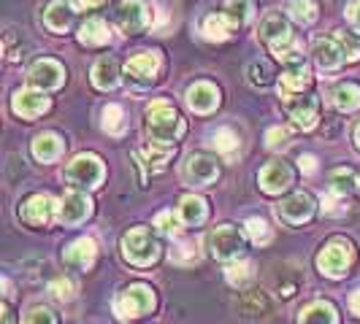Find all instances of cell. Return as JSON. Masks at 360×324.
<instances>
[{"label": "cell", "mask_w": 360, "mask_h": 324, "mask_svg": "<svg viewBox=\"0 0 360 324\" xmlns=\"http://www.w3.org/2000/svg\"><path fill=\"white\" fill-rule=\"evenodd\" d=\"M146 135L152 138V144L171 146L184 135V119L176 114V108L165 100H158L146 108Z\"/></svg>", "instance_id": "obj_1"}, {"label": "cell", "mask_w": 360, "mask_h": 324, "mask_svg": "<svg viewBox=\"0 0 360 324\" xmlns=\"http://www.w3.org/2000/svg\"><path fill=\"white\" fill-rule=\"evenodd\" d=\"M260 36H263V41L269 43L271 54H274L276 60L292 62V60L301 57L298 49H295V43H292V36H290L288 19L282 17V14H269V17L263 19V25H260Z\"/></svg>", "instance_id": "obj_2"}, {"label": "cell", "mask_w": 360, "mask_h": 324, "mask_svg": "<svg viewBox=\"0 0 360 324\" xmlns=\"http://www.w3.org/2000/svg\"><path fill=\"white\" fill-rule=\"evenodd\" d=\"M122 254H125V259L130 265L149 268L158 259L160 246H158V238L149 233L146 227H136V230L125 233V238H122Z\"/></svg>", "instance_id": "obj_3"}, {"label": "cell", "mask_w": 360, "mask_h": 324, "mask_svg": "<svg viewBox=\"0 0 360 324\" xmlns=\"http://www.w3.org/2000/svg\"><path fill=\"white\" fill-rule=\"evenodd\" d=\"M152 308H155V295L144 284H133V287L122 289L120 297H117V303H114V311H117V316L122 322L136 319V316H144Z\"/></svg>", "instance_id": "obj_4"}, {"label": "cell", "mask_w": 360, "mask_h": 324, "mask_svg": "<svg viewBox=\"0 0 360 324\" xmlns=\"http://www.w3.org/2000/svg\"><path fill=\"white\" fill-rule=\"evenodd\" d=\"M103 176H106V168H103V162L98 160L95 154H79L65 168L68 184L79 187V189H95V187H101Z\"/></svg>", "instance_id": "obj_5"}, {"label": "cell", "mask_w": 360, "mask_h": 324, "mask_svg": "<svg viewBox=\"0 0 360 324\" xmlns=\"http://www.w3.org/2000/svg\"><path fill=\"white\" fill-rule=\"evenodd\" d=\"M349 265H352V246L344 243V241H330L328 246H323V252L317 257V268L328 278L347 276Z\"/></svg>", "instance_id": "obj_6"}, {"label": "cell", "mask_w": 360, "mask_h": 324, "mask_svg": "<svg viewBox=\"0 0 360 324\" xmlns=\"http://www.w3.org/2000/svg\"><path fill=\"white\" fill-rule=\"evenodd\" d=\"M209 246H212V254H214L217 259H233L244 249V235L233 224H222V227H217L214 233H212Z\"/></svg>", "instance_id": "obj_7"}, {"label": "cell", "mask_w": 360, "mask_h": 324, "mask_svg": "<svg viewBox=\"0 0 360 324\" xmlns=\"http://www.w3.org/2000/svg\"><path fill=\"white\" fill-rule=\"evenodd\" d=\"M57 208H60V205H57L54 198H49V195H33V198H27L19 205V216H22L30 227H46L54 216H57Z\"/></svg>", "instance_id": "obj_8"}, {"label": "cell", "mask_w": 360, "mask_h": 324, "mask_svg": "<svg viewBox=\"0 0 360 324\" xmlns=\"http://www.w3.org/2000/svg\"><path fill=\"white\" fill-rule=\"evenodd\" d=\"M160 54L158 52H141L136 54V57H130L125 65V73L130 81H136V84H152L155 79H158V73H160Z\"/></svg>", "instance_id": "obj_9"}, {"label": "cell", "mask_w": 360, "mask_h": 324, "mask_svg": "<svg viewBox=\"0 0 360 324\" xmlns=\"http://www.w3.org/2000/svg\"><path fill=\"white\" fill-rule=\"evenodd\" d=\"M117 25L130 33H141L146 25H149V8H146L144 0H122L117 6Z\"/></svg>", "instance_id": "obj_10"}, {"label": "cell", "mask_w": 360, "mask_h": 324, "mask_svg": "<svg viewBox=\"0 0 360 324\" xmlns=\"http://www.w3.org/2000/svg\"><path fill=\"white\" fill-rule=\"evenodd\" d=\"M11 108L22 119H36V116L49 111V97H46L44 90H19L14 92Z\"/></svg>", "instance_id": "obj_11"}, {"label": "cell", "mask_w": 360, "mask_h": 324, "mask_svg": "<svg viewBox=\"0 0 360 324\" xmlns=\"http://www.w3.org/2000/svg\"><path fill=\"white\" fill-rule=\"evenodd\" d=\"M309 81H311V76H309L304 57H298L292 62H285V73H282V81H279V95L285 100H292V95L304 92V87H309Z\"/></svg>", "instance_id": "obj_12"}, {"label": "cell", "mask_w": 360, "mask_h": 324, "mask_svg": "<svg viewBox=\"0 0 360 324\" xmlns=\"http://www.w3.org/2000/svg\"><path fill=\"white\" fill-rule=\"evenodd\" d=\"M63 81H65L63 65L54 62V60H49V57L38 60L36 65L30 68V84L38 87V90H44V92L57 90V87H63Z\"/></svg>", "instance_id": "obj_13"}, {"label": "cell", "mask_w": 360, "mask_h": 324, "mask_svg": "<svg viewBox=\"0 0 360 324\" xmlns=\"http://www.w3.org/2000/svg\"><path fill=\"white\" fill-rule=\"evenodd\" d=\"M92 214V200L82 192H68L65 198L60 200V208H57V219L63 224H82L87 216Z\"/></svg>", "instance_id": "obj_14"}, {"label": "cell", "mask_w": 360, "mask_h": 324, "mask_svg": "<svg viewBox=\"0 0 360 324\" xmlns=\"http://www.w3.org/2000/svg\"><path fill=\"white\" fill-rule=\"evenodd\" d=\"M276 214H279V219H285L288 224H304L314 214V200L309 198L307 192H295V195H290L276 208Z\"/></svg>", "instance_id": "obj_15"}, {"label": "cell", "mask_w": 360, "mask_h": 324, "mask_svg": "<svg viewBox=\"0 0 360 324\" xmlns=\"http://www.w3.org/2000/svg\"><path fill=\"white\" fill-rule=\"evenodd\" d=\"M260 187L269 192V195H279V192H285L290 184H292V170H290L288 162L276 160V162H269L263 170H260Z\"/></svg>", "instance_id": "obj_16"}, {"label": "cell", "mask_w": 360, "mask_h": 324, "mask_svg": "<svg viewBox=\"0 0 360 324\" xmlns=\"http://www.w3.org/2000/svg\"><path fill=\"white\" fill-rule=\"evenodd\" d=\"M184 176H187L190 184H195V187H206V184L217 181L219 168H217V162L212 160V157H206V154H190V157H187V165H184Z\"/></svg>", "instance_id": "obj_17"}, {"label": "cell", "mask_w": 360, "mask_h": 324, "mask_svg": "<svg viewBox=\"0 0 360 324\" xmlns=\"http://www.w3.org/2000/svg\"><path fill=\"white\" fill-rule=\"evenodd\" d=\"M317 111H320L317 97H311V95L288 100V114L298 130H311V127L317 125Z\"/></svg>", "instance_id": "obj_18"}, {"label": "cell", "mask_w": 360, "mask_h": 324, "mask_svg": "<svg viewBox=\"0 0 360 324\" xmlns=\"http://www.w3.org/2000/svg\"><path fill=\"white\" fill-rule=\"evenodd\" d=\"M187 106L195 114H212L219 106V90L209 81H198L187 90Z\"/></svg>", "instance_id": "obj_19"}, {"label": "cell", "mask_w": 360, "mask_h": 324, "mask_svg": "<svg viewBox=\"0 0 360 324\" xmlns=\"http://www.w3.org/2000/svg\"><path fill=\"white\" fill-rule=\"evenodd\" d=\"M73 17H76V6L68 0H54L44 11V22L52 33H65L73 25Z\"/></svg>", "instance_id": "obj_20"}, {"label": "cell", "mask_w": 360, "mask_h": 324, "mask_svg": "<svg viewBox=\"0 0 360 324\" xmlns=\"http://www.w3.org/2000/svg\"><path fill=\"white\" fill-rule=\"evenodd\" d=\"M314 62H317L323 71H336V68H342L344 52H342V46H339V41L333 36L317 38V41H314Z\"/></svg>", "instance_id": "obj_21"}, {"label": "cell", "mask_w": 360, "mask_h": 324, "mask_svg": "<svg viewBox=\"0 0 360 324\" xmlns=\"http://www.w3.org/2000/svg\"><path fill=\"white\" fill-rule=\"evenodd\" d=\"M65 262L71 265V268H79V270H87L95 262V257H98V246H95V241L92 238H79V241H73L71 246L65 249Z\"/></svg>", "instance_id": "obj_22"}, {"label": "cell", "mask_w": 360, "mask_h": 324, "mask_svg": "<svg viewBox=\"0 0 360 324\" xmlns=\"http://www.w3.org/2000/svg\"><path fill=\"white\" fill-rule=\"evenodd\" d=\"M92 84L103 92L114 90L120 84V65H117L114 57H101L95 62V68H92Z\"/></svg>", "instance_id": "obj_23"}, {"label": "cell", "mask_w": 360, "mask_h": 324, "mask_svg": "<svg viewBox=\"0 0 360 324\" xmlns=\"http://www.w3.org/2000/svg\"><path fill=\"white\" fill-rule=\"evenodd\" d=\"M108 38H111V30L101 17H90L79 27V41L84 46H106Z\"/></svg>", "instance_id": "obj_24"}, {"label": "cell", "mask_w": 360, "mask_h": 324, "mask_svg": "<svg viewBox=\"0 0 360 324\" xmlns=\"http://www.w3.org/2000/svg\"><path fill=\"white\" fill-rule=\"evenodd\" d=\"M233 30H238V27H236L233 19L228 17L225 11L203 19V36L209 38V41H225V38H231Z\"/></svg>", "instance_id": "obj_25"}, {"label": "cell", "mask_w": 360, "mask_h": 324, "mask_svg": "<svg viewBox=\"0 0 360 324\" xmlns=\"http://www.w3.org/2000/svg\"><path fill=\"white\" fill-rule=\"evenodd\" d=\"M60 151H63L60 135H54V133H41V135H36V141H33V157H36L38 162L57 160Z\"/></svg>", "instance_id": "obj_26"}, {"label": "cell", "mask_w": 360, "mask_h": 324, "mask_svg": "<svg viewBox=\"0 0 360 324\" xmlns=\"http://www.w3.org/2000/svg\"><path fill=\"white\" fill-rule=\"evenodd\" d=\"M301 324H336L339 322V316H336V308L330 306V303H325V300H317V303H311L301 311Z\"/></svg>", "instance_id": "obj_27"}, {"label": "cell", "mask_w": 360, "mask_h": 324, "mask_svg": "<svg viewBox=\"0 0 360 324\" xmlns=\"http://www.w3.org/2000/svg\"><path fill=\"white\" fill-rule=\"evenodd\" d=\"M136 160L155 173V170H162V168H165V162L171 160V149H168V146H162L160 149V144L144 146V149H139V151H136Z\"/></svg>", "instance_id": "obj_28"}, {"label": "cell", "mask_w": 360, "mask_h": 324, "mask_svg": "<svg viewBox=\"0 0 360 324\" xmlns=\"http://www.w3.org/2000/svg\"><path fill=\"white\" fill-rule=\"evenodd\" d=\"M179 216H181V222H184V224H190V227H198L200 222L206 219V200L195 198V195H187V198H181Z\"/></svg>", "instance_id": "obj_29"}, {"label": "cell", "mask_w": 360, "mask_h": 324, "mask_svg": "<svg viewBox=\"0 0 360 324\" xmlns=\"http://www.w3.org/2000/svg\"><path fill=\"white\" fill-rule=\"evenodd\" d=\"M355 189H358V176H355V170L339 168V170L330 173V192H333L336 198H347V195H352Z\"/></svg>", "instance_id": "obj_30"}, {"label": "cell", "mask_w": 360, "mask_h": 324, "mask_svg": "<svg viewBox=\"0 0 360 324\" xmlns=\"http://www.w3.org/2000/svg\"><path fill=\"white\" fill-rule=\"evenodd\" d=\"M333 103L339 111H358L360 108V87L358 84H339L333 92Z\"/></svg>", "instance_id": "obj_31"}, {"label": "cell", "mask_w": 360, "mask_h": 324, "mask_svg": "<svg viewBox=\"0 0 360 324\" xmlns=\"http://www.w3.org/2000/svg\"><path fill=\"white\" fill-rule=\"evenodd\" d=\"M125 111L122 106H117V103H111V106L103 108V130H106L108 135H122L125 133Z\"/></svg>", "instance_id": "obj_32"}, {"label": "cell", "mask_w": 360, "mask_h": 324, "mask_svg": "<svg viewBox=\"0 0 360 324\" xmlns=\"http://www.w3.org/2000/svg\"><path fill=\"white\" fill-rule=\"evenodd\" d=\"M225 14L233 19L236 27H244V25L252 19L255 6L250 0H228V3H225Z\"/></svg>", "instance_id": "obj_33"}, {"label": "cell", "mask_w": 360, "mask_h": 324, "mask_svg": "<svg viewBox=\"0 0 360 324\" xmlns=\"http://www.w3.org/2000/svg\"><path fill=\"white\" fill-rule=\"evenodd\" d=\"M288 11L298 25H311L317 19V3L314 0H290Z\"/></svg>", "instance_id": "obj_34"}, {"label": "cell", "mask_w": 360, "mask_h": 324, "mask_svg": "<svg viewBox=\"0 0 360 324\" xmlns=\"http://www.w3.org/2000/svg\"><path fill=\"white\" fill-rule=\"evenodd\" d=\"M225 276H228V281L233 284V287H247L250 281L255 278V270H252V262H247V259H241V262H233V265H228L225 270Z\"/></svg>", "instance_id": "obj_35"}, {"label": "cell", "mask_w": 360, "mask_h": 324, "mask_svg": "<svg viewBox=\"0 0 360 324\" xmlns=\"http://www.w3.org/2000/svg\"><path fill=\"white\" fill-rule=\"evenodd\" d=\"M214 149L219 154H225V157H231L236 149H238V135H236L231 127H222V130H217L214 133Z\"/></svg>", "instance_id": "obj_36"}, {"label": "cell", "mask_w": 360, "mask_h": 324, "mask_svg": "<svg viewBox=\"0 0 360 324\" xmlns=\"http://www.w3.org/2000/svg\"><path fill=\"white\" fill-rule=\"evenodd\" d=\"M247 230H250V235H252L255 243H260V246L271 243V238H274L269 222H266V219H260V216H252V219L247 222Z\"/></svg>", "instance_id": "obj_37"}, {"label": "cell", "mask_w": 360, "mask_h": 324, "mask_svg": "<svg viewBox=\"0 0 360 324\" xmlns=\"http://www.w3.org/2000/svg\"><path fill=\"white\" fill-rule=\"evenodd\" d=\"M333 38H336V41H339V46H342L344 60H349V62L360 60V38L349 36V33H336Z\"/></svg>", "instance_id": "obj_38"}, {"label": "cell", "mask_w": 360, "mask_h": 324, "mask_svg": "<svg viewBox=\"0 0 360 324\" xmlns=\"http://www.w3.org/2000/svg\"><path fill=\"white\" fill-rule=\"evenodd\" d=\"M155 227H158L162 235H176V230H179V219L174 216V211H160V214L155 216Z\"/></svg>", "instance_id": "obj_39"}, {"label": "cell", "mask_w": 360, "mask_h": 324, "mask_svg": "<svg viewBox=\"0 0 360 324\" xmlns=\"http://www.w3.org/2000/svg\"><path fill=\"white\" fill-rule=\"evenodd\" d=\"M49 292H52L54 300H60V303L73 300V284L68 278H54L52 284H49Z\"/></svg>", "instance_id": "obj_40"}, {"label": "cell", "mask_w": 360, "mask_h": 324, "mask_svg": "<svg viewBox=\"0 0 360 324\" xmlns=\"http://www.w3.org/2000/svg\"><path fill=\"white\" fill-rule=\"evenodd\" d=\"M247 73H250V84H255V87H266V84H271V71L266 62H252Z\"/></svg>", "instance_id": "obj_41"}, {"label": "cell", "mask_w": 360, "mask_h": 324, "mask_svg": "<svg viewBox=\"0 0 360 324\" xmlns=\"http://www.w3.org/2000/svg\"><path fill=\"white\" fill-rule=\"evenodd\" d=\"M25 324H57V319H54V313L49 308H33V311L27 313Z\"/></svg>", "instance_id": "obj_42"}, {"label": "cell", "mask_w": 360, "mask_h": 324, "mask_svg": "<svg viewBox=\"0 0 360 324\" xmlns=\"http://www.w3.org/2000/svg\"><path fill=\"white\" fill-rule=\"evenodd\" d=\"M171 259H176V262H193V259H198V252L193 249V243H181L179 249L171 252Z\"/></svg>", "instance_id": "obj_43"}, {"label": "cell", "mask_w": 360, "mask_h": 324, "mask_svg": "<svg viewBox=\"0 0 360 324\" xmlns=\"http://www.w3.org/2000/svg\"><path fill=\"white\" fill-rule=\"evenodd\" d=\"M266 138H269V146H271V149H279V146L288 144L290 135H288V130H282V127H271Z\"/></svg>", "instance_id": "obj_44"}, {"label": "cell", "mask_w": 360, "mask_h": 324, "mask_svg": "<svg viewBox=\"0 0 360 324\" xmlns=\"http://www.w3.org/2000/svg\"><path fill=\"white\" fill-rule=\"evenodd\" d=\"M298 162H301V170H304V173H314V170H317V160H314L311 154H304Z\"/></svg>", "instance_id": "obj_45"}, {"label": "cell", "mask_w": 360, "mask_h": 324, "mask_svg": "<svg viewBox=\"0 0 360 324\" xmlns=\"http://www.w3.org/2000/svg\"><path fill=\"white\" fill-rule=\"evenodd\" d=\"M349 308H352V313H355V316H360V289L355 292V295H352V300H349Z\"/></svg>", "instance_id": "obj_46"}, {"label": "cell", "mask_w": 360, "mask_h": 324, "mask_svg": "<svg viewBox=\"0 0 360 324\" xmlns=\"http://www.w3.org/2000/svg\"><path fill=\"white\" fill-rule=\"evenodd\" d=\"M349 17H352V25H355V27H358V30H360V0H358V3H355V6H352V11H349Z\"/></svg>", "instance_id": "obj_47"}, {"label": "cell", "mask_w": 360, "mask_h": 324, "mask_svg": "<svg viewBox=\"0 0 360 324\" xmlns=\"http://www.w3.org/2000/svg\"><path fill=\"white\" fill-rule=\"evenodd\" d=\"M3 324H14V316H11L8 306H3Z\"/></svg>", "instance_id": "obj_48"}, {"label": "cell", "mask_w": 360, "mask_h": 324, "mask_svg": "<svg viewBox=\"0 0 360 324\" xmlns=\"http://www.w3.org/2000/svg\"><path fill=\"white\" fill-rule=\"evenodd\" d=\"M76 3H79L82 8H95V6L101 3V0H76Z\"/></svg>", "instance_id": "obj_49"}, {"label": "cell", "mask_w": 360, "mask_h": 324, "mask_svg": "<svg viewBox=\"0 0 360 324\" xmlns=\"http://www.w3.org/2000/svg\"><path fill=\"white\" fill-rule=\"evenodd\" d=\"M355 141H358V146H360V127H358V133H355Z\"/></svg>", "instance_id": "obj_50"}]
</instances>
